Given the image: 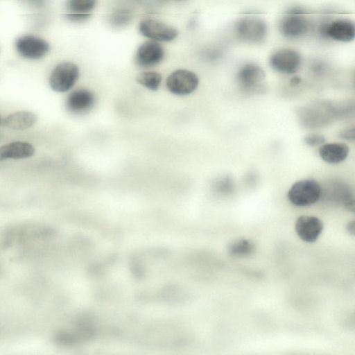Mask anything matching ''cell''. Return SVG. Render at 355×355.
<instances>
[{"label":"cell","instance_id":"cell-1","mask_svg":"<svg viewBox=\"0 0 355 355\" xmlns=\"http://www.w3.org/2000/svg\"><path fill=\"white\" fill-rule=\"evenodd\" d=\"M322 194V189L313 180H302L295 182L288 191V200L298 207L308 206L318 202Z\"/></svg>","mask_w":355,"mask_h":355},{"label":"cell","instance_id":"cell-2","mask_svg":"<svg viewBox=\"0 0 355 355\" xmlns=\"http://www.w3.org/2000/svg\"><path fill=\"white\" fill-rule=\"evenodd\" d=\"M79 76L78 66L70 62L59 63L51 72L49 85L57 92H65L73 87Z\"/></svg>","mask_w":355,"mask_h":355},{"label":"cell","instance_id":"cell-3","mask_svg":"<svg viewBox=\"0 0 355 355\" xmlns=\"http://www.w3.org/2000/svg\"><path fill=\"white\" fill-rule=\"evenodd\" d=\"M236 32L241 40L249 43L262 41L267 34L266 22L257 17H244L236 24Z\"/></svg>","mask_w":355,"mask_h":355},{"label":"cell","instance_id":"cell-4","mask_svg":"<svg viewBox=\"0 0 355 355\" xmlns=\"http://www.w3.org/2000/svg\"><path fill=\"white\" fill-rule=\"evenodd\" d=\"M198 83L197 75L187 69H178L172 72L166 81L168 90L178 96L192 93L198 87Z\"/></svg>","mask_w":355,"mask_h":355},{"label":"cell","instance_id":"cell-5","mask_svg":"<svg viewBox=\"0 0 355 355\" xmlns=\"http://www.w3.org/2000/svg\"><path fill=\"white\" fill-rule=\"evenodd\" d=\"M139 29L142 35L157 42H170L178 35V31L175 28L154 19L142 20Z\"/></svg>","mask_w":355,"mask_h":355},{"label":"cell","instance_id":"cell-6","mask_svg":"<svg viewBox=\"0 0 355 355\" xmlns=\"http://www.w3.org/2000/svg\"><path fill=\"white\" fill-rule=\"evenodd\" d=\"M302 58L300 53L291 49H282L273 53L270 58V66L277 71L295 73L300 68Z\"/></svg>","mask_w":355,"mask_h":355},{"label":"cell","instance_id":"cell-7","mask_svg":"<svg viewBox=\"0 0 355 355\" xmlns=\"http://www.w3.org/2000/svg\"><path fill=\"white\" fill-rule=\"evenodd\" d=\"M164 53V48L157 41H146L137 49L135 61L141 67H154L163 60Z\"/></svg>","mask_w":355,"mask_h":355},{"label":"cell","instance_id":"cell-8","mask_svg":"<svg viewBox=\"0 0 355 355\" xmlns=\"http://www.w3.org/2000/svg\"><path fill=\"white\" fill-rule=\"evenodd\" d=\"M16 47L21 56L32 60L42 58L49 50V45L45 40L31 35L19 38Z\"/></svg>","mask_w":355,"mask_h":355},{"label":"cell","instance_id":"cell-9","mask_svg":"<svg viewBox=\"0 0 355 355\" xmlns=\"http://www.w3.org/2000/svg\"><path fill=\"white\" fill-rule=\"evenodd\" d=\"M266 73L263 69L254 63L243 66L237 73V80L240 85L248 92H261L259 89Z\"/></svg>","mask_w":355,"mask_h":355},{"label":"cell","instance_id":"cell-10","mask_svg":"<svg viewBox=\"0 0 355 355\" xmlns=\"http://www.w3.org/2000/svg\"><path fill=\"white\" fill-rule=\"evenodd\" d=\"M94 93L87 89H78L71 92L65 102L67 110L72 114H80L89 112L94 105Z\"/></svg>","mask_w":355,"mask_h":355},{"label":"cell","instance_id":"cell-11","mask_svg":"<svg viewBox=\"0 0 355 355\" xmlns=\"http://www.w3.org/2000/svg\"><path fill=\"white\" fill-rule=\"evenodd\" d=\"M323 223L313 216H301L295 223L297 236L306 243L315 241L323 230Z\"/></svg>","mask_w":355,"mask_h":355},{"label":"cell","instance_id":"cell-12","mask_svg":"<svg viewBox=\"0 0 355 355\" xmlns=\"http://www.w3.org/2000/svg\"><path fill=\"white\" fill-rule=\"evenodd\" d=\"M281 33L290 39H295L304 35L309 28V23L302 15L288 14L279 24Z\"/></svg>","mask_w":355,"mask_h":355},{"label":"cell","instance_id":"cell-13","mask_svg":"<svg viewBox=\"0 0 355 355\" xmlns=\"http://www.w3.org/2000/svg\"><path fill=\"white\" fill-rule=\"evenodd\" d=\"M355 26L349 19H337L327 23V37L336 41L348 42L354 38Z\"/></svg>","mask_w":355,"mask_h":355},{"label":"cell","instance_id":"cell-14","mask_svg":"<svg viewBox=\"0 0 355 355\" xmlns=\"http://www.w3.org/2000/svg\"><path fill=\"white\" fill-rule=\"evenodd\" d=\"M34 153L35 148L28 142H10L0 146V162L10 159H25L33 156Z\"/></svg>","mask_w":355,"mask_h":355},{"label":"cell","instance_id":"cell-15","mask_svg":"<svg viewBox=\"0 0 355 355\" xmlns=\"http://www.w3.org/2000/svg\"><path fill=\"white\" fill-rule=\"evenodd\" d=\"M319 155L322 160L329 164H338L348 155L349 147L344 143H329L321 146Z\"/></svg>","mask_w":355,"mask_h":355},{"label":"cell","instance_id":"cell-16","mask_svg":"<svg viewBox=\"0 0 355 355\" xmlns=\"http://www.w3.org/2000/svg\"><path fill=\"white\" fill-rule=\"evenodd\" d=\"M37 116L28 111H19L7 116L3 121L4 126L13 130H24L37 121Z\"/></svg>","mask_w":355,"mask_h":355},{"label":"cell","instance_id":"cell-17","mask_svg":"<svg viewBox=\"0 0 355 355\" xmlns=\"http://www.w3.org/2000/svg\"><path fill=\"white\" fill-rule=\"evenodd\" d=\"M9 233H11L12 240L22 241L44 236L47 234V229L33 225L16 227Z\"/></svg>","mask_w":355,"mask_h":355},{"label":"cell","instance_id":"cell-18","mask_svg":"<svg viewBox=\"0 0 355 355\" xmlns=\"http://www.w3.org/2000/svg\"><path fill=\"white\" fill-rule=\"evenodd\" d=\"M229 254L235 258L248 257L255 251L254 244L248 239H240L232 241L227 248Z\"/></svg>","mask_w":355,"mask_h":355},{"label":"cell","instance_id":"cell-19","mask_svg":"<svg viewBox=\"0 0 355 355\" xmlns=\"http://www.w3.org/2000/svg\"><path fill=\"white\" fill-rule=\"evenodd\" d=\"M136 80L148 89L156 91L160 86L162 76L155 71H142L137 74Z\"/></svg>","mask_w":355,"mask_h":355},{"label":"cell","instance_id":"cell-20","mask_svg":"<svg viewBox=\"0 0 355 355\" xmlns=\"http://www.w3.org/2000/svg\"><path fill=\"white\" fill-rule=\"evenodd\" d=\"M96 0H67V8L69 13L89 14L94 8Z\"/></svg>","mask_w":355,"mask_h":355},{"label":"cell","instance_id":"cell-21","mask_svg":"<svg viewBox=\"0 0 355 355\" xmlns=\"http://www.w3.org/2000/svg\"><path fill=\"white\" fill-rule=\"evenodd\" d=\"M132 19L131 12L126 9H119L110 16V21L115 26H124L130 23Z\"/></svg>","mask_w":355,"mask_h":355},{"label":"cell","instance_id":"cell-22","mask_svg":"<svg viewBox=\"0 0 355 355\" xmlns=\"http://www.w3.org/2000/svg\"><path fill=\"white\" fill-rule=\"evenodd\" d=\"M325 141L324 136L318 134H309L304 137V142L309 146H316Z\"/></svg>","mask_w":355,"mask_h":355},{"label":"cell","instance_id":"cell-23","mask_svg":"<svg viewBox=\"0 0 355 355\" xmlns=\"http://www.w3.org/2000/svg\"><path fill=\"white\" fill-rule=\"evenodd\" d=\"M67 17L72 21H83L91 17V14L68 13Z\"/></svg>","mask_w":355,"mask_h":355},{"label":"cell","instance_id":"cell-24","mask_svg":"<svg viewBox=\"0 0 355 355\" xmlns=\"http://www.w3.org/2000/svg\"><path fill=\"white\" fill-rule=\"evenodd\" d=\"M340 137L347 140H354L355 137L354 128L343 130Z\"/></svg>","mask_w":355,"mask_h":355},{"label":"cell","instance_id":"cell-25","mask_svg":"<svg viewBox=\"0 0 355 355\" xmlns=\"http://www.w3.org/2000/svg\"><path fill=\"white\" fill-rule=\"evenodd\" d=\"M347 229L348 230L349 232L352 233V234H354V221L348 223V226L347 227Z\"/></svg>","mask_w":355,"mask_h":355},{"label":"cell","instance_id":"cell-26","mask_svg":"<svg viewBox=\"0 0 355 355\" xmlns=\"http://www.w3.org/2000/svg\"><path fill=\"white\" fill-rule=\"evenodd\" d=\"M300 78L297 76H295L293 77L291 80V85H297L298 83H300Z\"/></svg>","mask_w":355,"mask_h":355},{"label":"cell","instance_id":"cell-27","mask_svg":"<svg viewBox=\"0 0 355 355\" xmlns=\"http://www.w3.org/2000/svg\"><path fill=\"white\" fill-rule=\"evenodd\" d=\"M32 3L35 4V5H37V6H40V5H42L44 2V0H30Z\"/></svg>","mask_w":355,"mask_h":355},{"label":"cell","instance_id":"cell-28","mask_svg":"<svg viewBox=\"0 0 355 355\" xmlns=\"http://www.w3.org/2000/svg\"><path fill=\"white\" fill-rule=\"evenodd\" d=\"M1 116H0V124H1Z\"/></svg>","mask_w":355,"mask_h":355}]
</instances>
